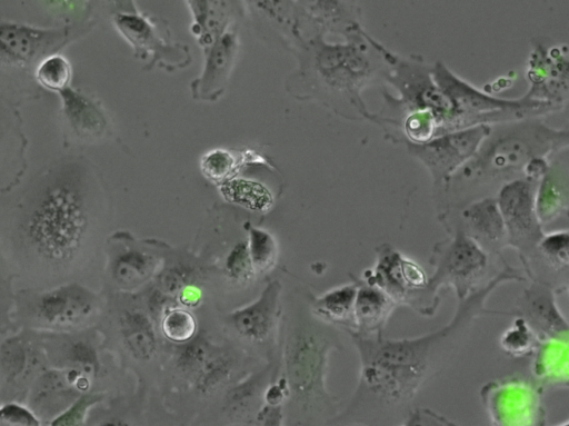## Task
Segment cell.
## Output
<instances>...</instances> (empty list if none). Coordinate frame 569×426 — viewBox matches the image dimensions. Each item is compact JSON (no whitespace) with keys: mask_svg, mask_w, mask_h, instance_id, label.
Here are the masks:
<instances>
[{"mask_svg":"<svg viewBox=\"0 0 569 426\" xmlns=\"http://www.w3.org/2000/svg\"><path fill=\"white\" fill-rule=\"evenodd\" d=\"M521 279L506 266L485 285L459 299L452 319L443 327L413 338L389 339L382 333H349L360 358L356 390L335 419L343 425H407L420 389L442 371L467 340L475 320L492 311L486 299L501 284Z\"/></svg>","mask_w":569,"mask_h":426,"instance_id":"6da1fadb","label":"cell"},{"mask_svg":"<svg viewBox=\"0 0 569 426\" xmlns=\"http://www.w3.org/2000/svg\"><path fill=\"white\" fill-rule=\"evenodd\" d=\"M321 29L307 33L295 53L298 67L287 80V90L301 99H315L343 116L353 108L370 119L361 91L386 61L387 50L363 31H350L342 42L326 39Z\"/></svg>","mask_w":569,"mask_h":426,"instance_id":"7a4b0ae2","label":"cell"},{"mask_svg":"<svg viewBox=\"0 0 569 426\" xmlns=\"http://www.w3.org/2000/svg\"><path fill=\"white\" fill-rule=\"evenodd\" d=\"M87 169L68 161L48 171L27 199L21 234L27 246L51 264L74 257L89 225Z\"/></svg>","mask_w":569,"mask_h":426,"instance_id":"3957f363","label":"cell"},{"mask_svg":"<svg viewBox=\"0 0 569 426\" xmlns=\"http://www.w3.org/2000/svg\"><path fill=\"white\" fill-rule=\"evenodd\" d=\"M568 138L567 130L551 128L533 117L491 125L476 153L448 181L503 185L526 177L537 161L568 148Z\"/></svg>","mask_w":569,"mask_h":426,"instance_id":"277c9868","label":"cell"},{"mask_svg":"<svg viewBox=\"0 0 569 426\" xmlns=\"http://www.w3.org/2000/svg\"><path fill=\"white\" fill-rule=\"evenodd\" d=\"M337 331L323 323L306 319L293 327L284 349L287 383L293 402L315 420L335 419L337 399L326 388L331 350L339 348Z\"/></svg>","mask_w":569,"mask_h":426,"instance_id":"5b68a950","label":"cell"},{"mask_svg":"<svg viewBox=\"0 0 569 426\" xmlns=\"http://www.w3.org/2000/svg\"><path fill=\"white\" fill-rule=\"evenodd\" d=\"M110 21L131 46L144 70L160 68L174 72L190 66L192 57L189 47L174 40L166 20L137 10L118 12Z\"/></svg>","mask_w":569,"mask_h":426,"instance_id":"8992f818","label":"cell"},{"mask_svg":"<svg viewBox=\"0 0 569 426\" xmlns=\"http://www.w3.org/2000/svg\"><path fill=\"white\" fill-rule=\"evenodd\" d=\"M431 264L435 270L428 278L430 294L437 298L439 288L453 287L458 299L487 283L482 279L490 265L489 252L458 227L451 238L435 246Z\"/></svg>","mask_w":569,"mask_h":426,"instance_id":"52a82bcc","label":"cell"},{"mask_svg":"<svg viewBox=\"0 0 569 426\" xmlns=\"http://www.w3.org/2000/svg\"><path fill=\"white\" fill-rule=\"evenodd\" d=\"M86 23L37 27L0 17V69L24 71L63 46Z\"/></svg>","mask_w":569,"mask_h":426,"instance_id":"ba28073f","label":"cell"},{"mask_svg":"<svg viewBox=\"0 0 569 426\" xmlns=\"http://www.w3.org/2000/svg\"><path fill=\"white\" fill-rule=\"evenodd\" d=\"M377 262L365 279L389 294L397 304H406L423 315H432L438 300L428 289L423 269L389 244L376 249Z\"/></svg>","mask_w":569,"mask_h":426,"instance_id":"9c48e42d","label":"cell"},{"mask_svg":"<svg viewBox=\"0 0 569 426\" xmlns=\"http://www.w3.org/2000/svg\"><path fill=\"white\" fill-rule=\"evenodd\" d=\"M490 130L491 125L481 123L440 133L422 143L406 145L409 153L430 174L433 187L442 189L449 178L476 153Z\"/></svg>","mask_w":569,"mask_h":426,"instance_id":"30bf717a","label":"cell"},{"mask_svg":"<svg viewBox=\"0 0 569 426\" xmlns=\"http://www.w3.org/2000/svg\"><path fill=\"white\" fill-rule=\"evenodd\" d=\"M537 182L528 177L512 179L501 185L496 198L505 222L507 242L522 255L525 264L545 235L535 208Z\"/></svg>","mask_w":569,"mask_h":426,"instance_id":"8fae6325","label":"cell"},{"mask_svg":"<svg viewBox=\"0 0 569 426\" xmlns=\"http://www.w3.org/2000/svg\"><path fill=\"white\" fill-rule=\"evenodd\" d=\"M248 16L264 40L295 51L315 27L293 0H241Z\"/></svg>","mask_w":569,"mask_h":426,"instance_id":"7c38bea8","label":"cell"},{"mask_svg":"<svg viewBox=\"0 0 569 426\" xmlns=\"http://www.w3.org/2000/svg\"><path fill=\"white\" fill-rule=\"evenodd\" d=\"M238 28L228 29L202 50V70L190 83L191 97L194 100L214 102L226 92L239 51Z\"/></svg>","mask_w":569,"mask_h":426,"instance_id":"4fadbf2b","label":"cell"},{"mask_svg":"<svg viewBox=\"0 0 569 426\" xmlns=\"http://www.w3.org/2000/svg\"><path fill=\"white\" fill-rule=\"evenodd\" d=\"M528 77L531 88L526 97L549 102L560 109L567 101L568 57L567 48H550L538 43L531 53Z\"/></svg>","mask_w":569,"mask_h":426,"instance_id":"5bb4252c","label":"cell"},{"mask_svg":"<svg viewBox=\"0 0 569 426\" xmlns=\"http://www.w3.org/2000/svg\"><path fill=\"white\" fill-rule=\"evenodd\" d=\"M460 228L487 252L499 251L507 244V231L497 199L485 196L463 204L457 216Z\"/></svg>","mask_w":569,"mask_h":426,"instance_id":"9a60e30c","label":"cell"},{"mask_svg":"<svg viewBox=\"0 0 569 426\" xmlns=\"http://www.w3.org/2000/svg\"><path fill=\"white\" fill-rule=\"evenodd\" d=\"M186 3L190 30L202 50L228 29L239 27L244 17L241 0H186Z\"/></svg>","mask_w":569,"mask_h":426,"instance_id":"2e32d148","label":"cell"},{"mask_svg":"<svg viewBox=\"0 0 569 426\" xmlns=\"http://www.w3.org/2000/svg\"><path fill=\"white\" fill-rule=\"evenodd\" d=\"M539 178L535 192L536 215L543 227L568 214V156L567 148L550 160Z\"/></svg>","mask_w":569,"mask_h":426,"instance_id":"e0dca14e","label":"cell"},{"mask_svg":"<svg viewBox=\"0 0 569 426\" xmlns=\"http://www.w3.org/2000/svg\"><path fill=\"white\" fill-rule=\"evenodd\" d=\"M280 289L278 281L270 283L253 304L228 316V323L240 337L251 343H262L270 337L277 318Z\"/></svg>","mask_w":569,"mask_h":426,"instance_id":"ac0fdd59","label":"cell"},{"mask_svg":"<svg viewBox=\"0 0 569 426\" xmlns=\"http://www.w3.org/2000/svg\"><path fill=\"white\" fill-rule=\"evenodd\" d=\"M62 115L71 131L81 139L94 140L108 131V119L100 105L70 86L58 92Z\"/></svg>","mask_w":569,"mask_h":426,"instance_id":"d6986e66","label":"cell"},{"mask_svg":"<svg viewBox=\"0 0 569 426\" xmlns=\"http://www.w3.org/2000/svg\"><path fill=\"white\" fill-rule=\"evenodd\" d=\"M521 310L533 329L540 330L550 338L566 340L568 324L556 305L550 285L536 280L527 288L523 291Z\"/></svg>","mask_w":569,"mask_h":426,"instance_id":"ffe728a7","label":"cell"},{"mask_svg":"<svg viewBox=\"0 0 569 426\" xmlns=\"http://www.w3.org/2000/svg\"><path fill=\"white\" fill-rule=\"evenodd\" d=\"M357 294L355 299V331L360 335H375L383 327L397 306L393 298L377 285L355 278Z\"/></svg>","mask_w":569,"mask_h":426,"instance_id":"44dd1931","label":"cell"},{"mask_svg":"<svg viewBox=\"0 0 569 426\" xmlns=\"http://www.w3.org/2000/svg\"><path fill=\"white\" fill-rule=\"evenodd\" d=\"M300 11L325 32L341 36L361 27L355 0H293Z\"/></svg>","mask_w":569,"mask_h":426,"instance_id":"7402d4cb","label":"cell"},{"mask_svg":"<svg viewBox=\"0 0 569 426\" xmlns=\"http://www.w3.org/2000/svg\"><path fill=\"white\" fill-rule=\"evenodd\" d=\"M92 308L91 296L82 288L70 286L42 296L37 304L38 315L56 326L79 323Z\"/></svg>","mask_w":569,"mask_h":426,"instance_id":"603a6c76","label":"cell"},{"mask_svg":"<svg viewBox=\"0 0 569 426\" xmlns=\"http://www.w3.org/2000/svg\"><path fill=\"white\" fill-rule=\"evenodd\" d=\"M357 283L332 289L317 298L313 303L315 311L325 320L343 327L348 333L355 331V299Z\"/></svg>","mask_w":569,"mask_h":426,"instance_id":"cb8c5ba5","label":"cell"},{"mask_svg":"<svg viewBox=\"0 0 569 426\" xmlns=\"http://www.w3.org/2000/svg\"><path fill=\"white\" fill-rule=\"evenodd\" d=\"M122 334L131 354L139 359H150L157 349V338L148 316L141 310H128L121 318Z\"/></svg>","mask_w":569,"mask_h":426,"instance_id":"d4e9b609","label":"cell"},{"mask_svg":"<svg viewBox=\"0 0 569 426\" xmlns=\"http://www.w3.org/2000/svg\"><path fill=\"white\" fill-rule=\"evenodd\" d=\"M568 241L569 237L567 229L543 235L531 257L526 262L527 268L536 262L546 266L553 271H563L567 274Z\"/></svg>","mask_w":569,"mask_h":426,"instance_id":"484cf974","label":"cell"},{"mask_svg":"<svg viewBox=\"0 0 569 426\" xmlns=\"http://www.w3.org/2000/svg\"><path fill=\"white\" fill-rule=\"evenodd\" d=\"M33 76L42 88L58 93L71 81V63L64 56L53 52L38 62Z\"/></svg>","mask_w":569,"mask_h":426,"instance_id":"4316f807","label":"cell"},{"mask_svg":"<svg viewBox=\"0 0 569 426\" xmlns=\"http://www.w3.org/2000/svg\"><path fill=\"white\" fill-rule=\"evenodd\" d=\"M152 270V259L137 249L121 252L112 266L113 278L122 286H134L144 280Z\"/></svg>","mask_w":569,"mask_h":426,"instance_id":"83f0119b","label":"cell"},{"mask_svg":"<svg viewBox=\"0 0 569 426\" xmlns=\"http://www.w3.org/2000/svg\"><path fill=\"white\" fill-rule=\"evenodd\" d=\"M233 360L229 355H212L194 375L198 392L209 395L218 390L231 376Z\"/></svg>","mask_w":569,"mask_h":426,"instance_id":"f1b7e54d","label":"cell"},{"mask_svg":"<svg viewBox=\"0 0 569 426\" xmlns=\"http://www.w3.org/2000/svg\"><path fill=\"white\" fill-rule=\"evenodd\" d=\"M182 344L177 355V366L184 374L196 375L216 354L212 341L204 334H197Z\"/></svg>","mask_w":569,"mask_h":426,"instance_id":"f546056e","label":"cell"},{"mask_svg":"<svg viewBox=\"0 0 569 426\" xmlns=\"http://www.w3.org/2000/svg\"><path fill=\"white\" fill-rule=\"evenodd\" d=\"M67 26L90 22L89 0H32Z\"/></svg>","mask_w":569,"mask_h":426,"instance_id":"4dcf8cb0","label":"cell"},{"mask_svg":"<svg viewBox=\"0 0 569 426\" xmlns=\"http://www.w3.org/2000/svg\"><path fill=\"white\" fill-rule=\"evenodd\" d=\"M249 236L248 249L253 270L268 269L273 264L277 255V246L272 236L257 228H251Z\"/></svg>","mask_w":569,"mask_h":426,"instance_id":"1f68e13d","label":"cell"},{"mask_svg":"<svg viewBox=\"0 0 569 426\" xmlns=\"http://www.w3.org/2000/svg\"><path fill=\"white\" fill-rule=\"evenodd\" d=\"M197 324L193 316L180 308L168 311L162 320L164 336L177 343H184L196 335Z\"/></svg>","mask_w":569,"mask_h":426,"instance_id":"d6a6232c","label":"cell"},{"mask_svg":"<svg viewBox=\"0 0 569 426\" xmlns=\"http://www.w3.org/2000/svg\"><path fill=\"white\" fill-rule=\"evenodd\" d=\"M536 335L525 318H518L513 325L506 329L501 337V346L509 354L519 356L532 349Z\"/></svg>","mask_w":569,"mask_h":426,"instance_id":"836d02e7","label":"cell"},{"mask_svg":"<svg viewBox=\"0 0 569 426\" xmlns=\"http://www.w3.org/2000/svg\"><path fill=\"white\" fill-rule=\"evenodd\" d=\"M224 269L228 277L236 283H246L251 278L254 270L246 242L239 241L232 247L227 256Z\"/></svg>","mask_w":569,"mask_h":426,"instance_id":"e575fe53","label":"cell"},{"mask_svg":"<svg viewBox=\"0 0 569 426\" xmlns=\"http://www.w3.org/2000/svg\"><path fill=\"white\" fill-rule=\"evenodd\" d=\"M234 167L233 156L226 150H214L207 153L201 161L203 174L211 180L227 178Z\"/></svg>","mask_w":569,"mask_h":426,"instance_id":"d590c367","label":"cell"},{"mask_svg":"<svg viewBox=\"0 0 569 426\" xmlns=\"http://www.w3.org/2000/svg\"><path fill=\"white\" fill-rule=\"evenodd\" d=\"M196 277V269L187 264L179 262L167 269L161 276V287L167 293H176L182 287H187Z\"/></svg>","mask_w":569,"mask_h":426,"instance_id":"8d00e7d4","label":"cell"},{"mask_svg":"<svg viewBox=\"0 0 569 426\" xmlns=\"http://www.w3.org/2000/svg\"><path fill=\"white\" fill-rule=\"evenodd\" d=\"M139 10L136 0H89V17L110 19L118 12H131Z\"/></svg>","mask_w":569,"mask_h":426,"instance_id":"74e56055","label":"cell"},{"mask_svg":"<svg viewBox=\"0 0 569 426\" xmlns=\"http://www.w3.org/2000/svg\"><path fill=\"white\" fill-rule=\"evenodd\" d=\"M260 377H251L247 382L231 388L227 396L226 403L228 406L236 410L237 408H243L249 404L250 399L256 396Z\"/></svg>","mask_w":569,"mask_h":426,"instance_id":"f35d334b","label":"cell"},{"mask_svg":"<svg viewBox=\"0 0 569 426\" xmlns=\"http://www.w3.org/2000/svg\"><path fill=\"white\" fill-rule=\"evenodd\" d=\"M3 121L0 122V141L3 140V135L6 133Z\"/></svg>","mask_w":569,"mask_h":426,"instance_id":"ab89813d","label":"cell"}]
</instances>
